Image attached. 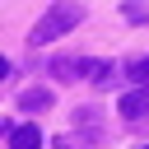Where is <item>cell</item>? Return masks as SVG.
I'll list each match as a JSON object with an SVG mask.
<instances>
[{"label":"cell","instance_id":"obj_6","mask_svg":"<svg viewBox=\"0 0 149 149\" xmlns=\"http://www.w3.org/2000/svg\"><path fill=\"white\" fill-rule=\"evenodd\" d=\"M126 79H130V88H149V56L130 61V65H126Z\"/></svg>","mask_w":149,"mask_h":149},{"label":"cell","instance_id":"obj_2","mask_svg":"<svg viewBox=\"0 0 149 149\" xmlns=\"http://www.w3.org/2000/svg\"><path fill=\"white\" fill-rule=\"evenodd\" d=\"M121 116L126 121H144L149 116V88H126L121 93Z\"/></svg>","mask_w":149,"mask_h":149},{"label":"cell","instance_id":"obj_5","mask_svg":"<svg viewBox=\"0 0 149 149\" xmlns=\"http://www.w3.org/2000/svg\"><path fill=\"white\" fill-rule=\"evenodd\" d=\"M42 107H51V93H47V88H28V93H19V112H42Z\"/></svg>","mask_w":149,"mask_h":149},{"label":"cell","instance_id":"obj_4","mask_svg":"<svg viewBox=\"0 0 149 149\" xmlns=\"http://www.w3.org/2000/svg\"><path fill=\"white\" fill-rule=\"evenodd\" d=\"M51 74H61V79H84V61H79V56H61V61H51Z\"/></svg>","mask_w":149,"mask_h":149},{"label":"cell","instance_id":"obj_7","mask_svg":"<svg viewBox=\"0 0 149 149\" xmlns=\"http://www.w3.org/2000/svg\"><path fill=\"white\" fill-rule=\"evenodd\" d=\"M121 19H126V23H149V5L126 0V5H121Z\"/></svg>","mask_w":149,"mask_h":149},{"label":"cell","instance_id":"obj_3","mask_svg":"<svg viewBox=\"0 0 149 149\" xmlns=\"http://www.w3.org/2000/svg\"><path fill=\"white\" fill-rule=\"evenodd\" d=\"M9 149H42V130H37L33 121L14 126V130H9Z\"/></svg>","mask_w":149,"mask_h":149},{"label":"cell","instance_id":"obj_8","mask_svg":"<svg viewBox=\"0 0 149 149\" xmlns=\"http://www.w3.org/2000/svg\"><path fill=\"white\" fill-rule=\"evenodd\" d=\"M5 74H9V61H5V56H0V79H5Z\"/></svg>","mask_w":149,"mask_h":149},{"label":"cell","instance_id":"obj_1","mask_svg":"<svg viewBox=\"0 0 149 149\" xmlns=\"http://www.w3.org/2000/svg\"><path fill=\"white\" fill-rule=\"evenodd\" d=\"M74 23H84V5H79V0H56V5L33 23L28 42H33V47H51V42H56V37H65Z\"/></svg>","mask_w":149,"mask_h":149}]
</instances>
